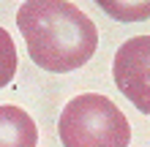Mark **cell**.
Instances as JSON below:
<instances>
[{
	"label": "cell",
	"mask_w": 150,
	"mask_h": 147,
	"mask_svg": "<svg viewBox=\"0 0 150 147\" xmlns=\"http://www.w3.org/2000/svg\"><path fill=\"white\" fill-rule=\"evenodd\" d=\"M16 25L30 60L52 74L82 68L98 46L93 19L68 0H25L16 11Z\"/></svg>",
	"instance_id": "obj_1"
},
{
	"label": "cell",
	"mask_w": 150,
	"mask_h": 147,
	"mask_svg": "<svg viewBox=\"0 0 150 147\" xmlns=\"http://www.w3.org/2000/svg\"><path fill=\"white\" fill-rule=\"evenodd\" d=\"M57 134L63 147H128L131 142L128 117L101 93H82L68 101Z\"/></svg>",
	"instance_id": "obj_2"
},
{
	"label": "cell",
	"mask_w": 150,
	"mask_h": 147,
	"mask_svg": "<svg viewBox=\"0 0 150 147\" xmlns=\"http://www.w3.org/2000/svg\"><path fill=\"white\" fill-rule=\"evenodd\" d=\"M112 76L123 96L142 115H150V36H137L120 44Z\"/></svg>",
	"instance_id": "obj_3"
},
{
	"label": "cell",
	"mask_w": 150,
	"mask_h": 147,
	"mask_svg": "<svg viewBox=\"0 0 150 147\" xmlns=\"http://www.w3.org/2000/svg\"><path fill=\"white\" fill-rule=\"evenodd\" d=\"M38 128L25 109L14 103L0 106V147H36Z\"/></svg>",
	"instance_id": "obj_4"
},
{
	"label": "cell",
	"mask_w": 150,
	"mask_h": 147,
	"mask_svg": "<svg viewBox=\"0 0 150 147\" xmlns=\"http://www.w3.org/2000/svg\"><path fill=\"white\" fill-rule=\"evenodd\" d=\"M96 6L117 22H145V19H150V0H96Z\"/></svg>",
	"instance_id": "obj_5"
},
{
	"label": "cell",
	"mask_w": 150,
	"mask_h": 147,
	"mask_svg": "<svg viewBox=\"0 0 150 147\" xmlns=\"http://www.w3.org/2000/svg\"><path fill=\"white\" fill-rule=\"evenodd\" d=\"M14 74H16V46L14 38L0 27V90L14 79Z\"/></svg>",
	"instance_id": "obj_6"
}]
</instances>
